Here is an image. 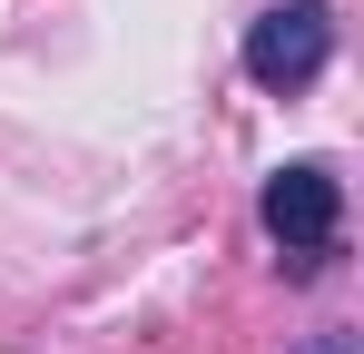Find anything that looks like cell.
I'll return each mask as SVG.
<instances>
[{
    "label": "cell",
    "instance_id": "obj_1",
    "mask_svg": "<svg viewBox=\"0 0 364 354\" xmlns=\"http://www.w3.org/2000/svg\"><path fill=\"white\" fill-rule=\"evenodd\" d=\"M256 217H266V236L286 246V266H315L325 246H335V217H345V187H335V168L325 158H286V168L266 177V197H256Z\"/></svg>",
    "mask_w": 364,
    "mask_h": 354
},
{
    "label": "cell",
    "instance_id": "obj_2",
    "mask_svg": "<svg viewBox=\"0 0 364 354\" xmlns=\"http://www.w3.org/2000/svg\"><path fill=\"white\" fill-rule=\"evenodd\" d=\"M325 59H335V10H325V0L256 10V30H246V79H256V89H305Z\"/></svg>",
    "mask_w": 364,
    "mask_h": 354
},
{
    "label": "cell",
    "instance_id": "obj_3",
    "mask_svg": "<svg viewBox=\"0 0 364 354\" xmlns=\"http://www.w3.org/2000/svg\"><path fill=\"white\" fill-rule=\"evenodd\" d=\"M305 354H355V335H315V345H305Z\"/></svg>",
    "mask_w": 364,
    "mask_h": 354
}]
</instances>
